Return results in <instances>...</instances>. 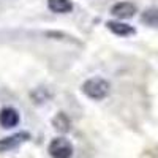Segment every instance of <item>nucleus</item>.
I'll use <instances>...</instances> for the list:
<instances>
[{"instance_id":"1","label":"nucleus","mask_w":158,"mask_h":158,"mask_svg":"<svg viewBox=\"0 0 158 158\" xmlns=\"http://www.w3.org/2000/svg\"><path fill=\"white\" fill-rule=\"evenodd\" d=\"M81 90L87 98L100 101L109 95L111 84L103 77H90L87 81H84V84L81 85Z\"/></svg>"},{"instance_id":"2","label":"nucleus","mask_w":158,"mask_h":158,"mask_svg":"<svg viewBox=\"0 0 158 158\" xmlns=\"http://www.w3.org/2000/svg\"><path fill=\"white\" fill-rule=\"evenodd\" d=\"M48 152L52 158H71L74 149H73V144L67 138L59 136V138H54L49 142Z\"/></svg>"},{"instance_id":"3","label":"nucleus","mask_w":158,"mask_h":158,"mask_svg":"<svg viewBox=\"0 0 158 158\" xmlns=\"http://www.w3.org/2000/svg\"><path fill=\"white\" fill-rule=\"evenodd\" d=\"M30 139V135L27 131H19V133L15 135H10L3 139H0V153L2 152H10V150H15L18 149L21 144L27 142Z\"/></svg>"},{"instance_id":"4","label":"nucleus","mask_w":158,"mask_h":158,"mask_svg":"<svg viewBox=\"0 0 158 158\" xmlns=\"http://www.w3.org/2000/svg\"><path fill=\"white\" fill-rule=\"evenodd\" d=\"M136 5L131 3V2H118L111 8V15L118 18V19H130L136 15Z\"/></svg>"},{"instance_id":"5","label":"nucleus","mask_w":158,"mask_h":158,"mask_svg":"<svg viewBox=\"0 0 158 158\" xmlns=\"http://www.w3.org/2000/svg\"><path fill=\"white\" fill-rule=\"evenodd\" d=\"M19 122H21V115L15 108H3L0 111V127L10 130L18 127Z\"/></svg>"},{"instance_id":"6","label":"nucleus","mask_w":158,"mask_h":158,"mask_svg":"<svg viewBox=\"0 0 158 158\" xmlns=\"http://www.w3.org/2000/svg\"><path fill=\"white\" fill-rule=\"evenodd\" d=\"M106 27L117 36H131L136 33V29L133 25H128V24L120 22V21H108Z\"/></svg>"},{"instance_id":"7","label":"nucleus","mask_w":158,"mask_h":158,"mask_svg":"<svg viewBox=\"0 0 158 158\" xmlns=\"http://www.w3.org/2000/svg\"><path fill=\"white\" fill-rule=\"evenodd\" d=\"M48 8L56 15H65V13H71L74 5L71 0H48Z\"/></svg>"},{"instance_id":"8","label":"nucleus","mask_w":158,"mask_h":158,"mask_svg":"<svg viewBox=\"0 0 158 158\" xmlns=\"http://www.w3.org/2000/svg\"><path fill=\"white\" fill-rule=\"evenodd\" d=\"M141 22L147 27L158 29V6H150L141 13Z\"/></svg>"},{"instance_id":"9","label":"nucleus","mask_w":158,"mask_h":158,"mask_svg":"<svg viewBox=\"0 0 158 158\" xmlns=\"http://www.w3.org/2000/svg\"><path fill=\"white\" fill-rule=\"evenodd\" d=\"M52 125H54V128L59 131V133H68V131L71 130L70 117L65 112H62V111L54 115V118H52Z\"/></svg>"},{"instance_id":"10","label":"nucleus","mask_w":158,"mask_h":158,"mask_svg":"<svg viewBox=\"0 0 158 158\" xmlns=\"http://www.w3.org/2000/svg\"><path fill=\"white\" fill-rule=\"evenodd\" d=\"M51 98V94L44 89V87H40V89H35L33 92H32V100L36 103V104H40V103H44L46 100H49Z\"/></svg>"}]
</instances>
